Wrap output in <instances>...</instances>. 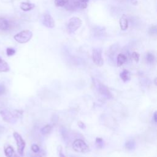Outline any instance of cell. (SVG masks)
<instances>
[{
  "instance_id": "obj_30",
  "label": "cell",
  "mask_w": 157,
  "mask_h": 157,
  "mask_svg": "<svg viewBox=\"0 0 157 157\" xmlns=\"http://www.w3.org/2000/svg\"><path fill=\"white\" fill-rule=\"evenodd\" d=\"M156 115H157V112H155V113H154V114H153V120H154V121H155V123L157 122Z\"/></svg>"
},
{
  "instance_id": "obj_6",
  "label": "cell",
  "mask_w": 157,
  "mask_h": 157,
  "mask_svg": "<svg viewBox=\"0 0 157 157\" xmlns=\"http://www.w3.org/2000/svg\"><path fill=\"white\" fill-rule=\"evenodd\" d=\"M92 59L93 63L98 66H102L104 63L102 58V50L100 48H94L92 52Z\"/></svg>"
},
{
  "instance_id": "obj_28",
  "label": "cell",
  "mask_w": 157,
  "mask_h": 157,
  "mask_svg": "<svg viewBox=\"0 0 157 157\" xmlns=\"http://www.w3.org/2000/svg\"><path fill=\"white\" fill-rule=\"evenodd\" d=\"M77 124H78V127H79V128H80L81 129H85V128H86V126H85V124L82 121H78Z\"/></svg>"
},
{
  "instance_id": "obj_11",
  "label": "cell",
  "mask_w": 157,
  "mask_h": 157,
  "mask_svg": "<svg viewBox=\"0 0 157 157\" xmlns=\"http://www.w3.org/2000/svg\"><path fill=\"white\" fill-rule=\"evenodd\" d=\"M119 23H120V26L121 30L125 31L128 29V18L126 17V15H123L121 18H120L119 20Z\"/></svg>"
},
{
  "instance_id": "obj_33",
  "label": "cell",
  "mask_w": 157,
  "mask_h": 157,
  "mask_svg": "<svg viewBox=\"0 0 157 157\" xmlns=\"http://www.w3.org/2000/svg\"><path fill=\"white\" fill-rule=\"evenodd\" d=\"M83 2H88V0H82Z\"/></svg>"
},
{
  "instance_id": "obj_29",
  "label": "cell",
  "mask_w": 157,
  "mask_h": 157,
  "mask_svg": "<svg viewBox=\"0 0 157 157\" xmlns=\"http://www.w3.org/2000/svg\"><path fill=\"white\" fill-rule=\"evenodd\" d=\"M59 148H60V149L59 150V157H65V156L64 155V154L62 152V148H61V146H59Z\"/></svg>"
},
{
  "instance_id": "obj_22",
  "label": "cell",
  "mask_w": 157,
  "mask_h": 157,
  "mask_svg": "<svg viewBox=\"0 0 157 157\" xmlns=\"http://www.w3.org/2000/svg\"><path fill=\"white\" fill-rule=\"evenodd\" d=\"M149 34L150 36H151L152 37H153L154 36L156 37V28L155 26H151L149 29Z\"/></svg>"
},
{
  "instance_id": "obj_13",
  "label": "cell",
  "mask_w": 157,
  "mask_h": 157,
  "mask_svg": "<svg viewBox=\"0 0 157 157\" xmlns=\"http://www.w3.org/2000/svg\"><path fill=\"white\" fill-rule=\"evenodd\" d=\"M120 77L121 79L124 82H126L131 80V75L129 71L126 69H124L120 74Z\"/></svg>"
},
{
  "instance_id": "obj_19",
  "label": "cell",
  "mask_w": 157,
  "mask_h": 157,
  "mask_svg": "<svg viewBox=\"0 0 157 157\" xmlns=\"http://www.w3.org/2000/svg\"><path fill=\"white\" fill-rule=\"evenodd\" d=\"M145 59L148 64H153L155 62V57L153 53H147L145 56Z\"/></svg>"
},
{
  "instance_id": "obj_27",
  "label": "cell",
  "mask_w": 157,
  "mask_h": 157,
  "mask_svg": "<svg viewBox=\"0 0 157 157\" xmlns=\"http://www.w3.org/2000/svg\"><path fill=\"white\" fill-rule=\"evenodd\" d=\"M32 157H45V153H44V151H42L39 153L38 152V153H36V154L33 155Z\"/></svg>"
},
{
  "instance_id": "obj_10",
  "label": "cell",
  "mask_w": 157,
  "mask_h": 157,
  "mask_svg": "<svg viewBox=\"0 0 157 157\" xmlns=\"http://www.w3.org/2000/svg\"><path fill=\"white\" fill-rule=\"evenodd\" d=\"M4 151L6 157H19L15 153L13 148L9 145H7V146L4 147Z\"/></svg>"
},
{
  "instance_id": "obj_16",
  "label": "cell",
  "mask_w": 157,
  "mask_h": 157,
  "mask_svg": "<svg viewBox=\"0 0 157 157\" xmlns=\"http://www.w3.org/2000/svg\"><path fill=\"white\" fill-rule=\"evenodd\" d=\"M127 60L126 56L123 54V53H120L117 56V63L118 66H121L123 65L124 63H126Z\"/></svg>"
},
{
  "instance_id": "obj_1",
  "label": "cell",
  "mask_w": 157,
  "mask_h": 157,
  "mask_svg": "<svg viewBox=\"0 0 157 157\" xmlns=\"http://www.w3.org/2000/svg\"><path fill=\"white\" fill-rule=\"evenodd\" d=\"M33 33L29 30H23L17 34L13 37L14 39L18 43L25 44L28 42L32 37Z\"/></svg>"
},
{
  "instance_id": "obj_12",
  "label": "cell",
  "mask_w": 157,
  "mask_h": 157,
  "mask_svg": "<svg viewBox=\"0 0 157 157\" xmlns=\"http://www.w3.org/2000/svg\"><path fill=\"white\" fill-rule=\"evenodd\" d=\"M10 71L7 63L0 57V72H7Z\"/></svg>"
},
{
  "instance_id": "obj_21",
  "label": "cell",
  "mask_w": 157,
  "mask_h": 157,
  "mask_svg": "<svg viewBox=\"0 0 157 157\" xmlns=\"http://www.w3.org/2000/svg\"><path fill=\"white\" fill-rule=\"evenodd\" d=\"M103 144H104V142H103V140L102 138L97 137L96 139V145L97 148H101L103 147Z\"/></svg>"
},
{
  "instance_id": "obj_15",
  "label": "cell",
  "mask_w": 157,
  "mask_h": 157,
  "mask_svg": "<svg viewBox=\"0 0 157 157\" xmlns=\"http://www.w3.org/2000/svg\"><path fill=\"white\" fill-rule=\"evenodd\" d=\"M9 28V23L7 20L4 18L0 17V29L6 31Z\"/></svg>"
},
{
  "instance_id": "obj_32",
  "label": "cell",
  "mask_w": 157,
  "mask_h": 157,
  "mask_svg": "<svg viewBox=\"0 0 157 157\" xmlns=\"http://www.w3.org/2000/svg\"><path fill=\"white\" fill-rule=\"evenodd\" d=\"M154 81H155V85H156V78H155V80H154Z\"/></svg>"
},
{
  "instance_id": "obj_20",
  "label": "cell",
  "mask_w": 157,
  "mask_h": 157,
  "mask_svg": "<svg viewBox=\"0 0 157 157\" xmlns=\"http://www.w3.org/2000/svg\"><path fill=\"white\" fill-rule=\"evenodd\" d=\"M68 0H55V4L57 7H63L66 5Z\"/></svg>"
},
{
  "instance_id": "obj_25",
  "label": "cell",
  "mask_w": 157,
  "mask_h": 157,
  "mask_svg": "<svg viewBox=\"0 0 157 157\" xmlns=\"http://www.w3.org/2000/svg\"><path fill=\"white\" fill-rule=\"evenodd\" d=\"M31 150H32L34 153H38V152H39V151H40V148H39V147L37 145H36V144H33V145H32L31 147Z\"/></svg>"
},
{
  "instance_id": "obj_4",
  "label": "cell",
  "mask_w": 157,
  "mask_h": 157,
  "mask_svg": "<svg viewBox=\"0 0 157 157\" xmlns=\"http://www.w3.org/2000/svg\"><path fill=\"white\" fill-rule=\"evenodd\" d=\"M72 148L74 151L79 153H86L89 150L87 144L81 139H77L74 141Z\"/></svg>"
},
{
  "instance_id": "obj_31",
  "label": "cell",
  "mask_w": 157,
  "mask_h": 157,
  "mask_svg": "<svg viewBox=\"0 0 157 157\" xmlns=\"http://www.w3.org/2000/svg\"><path fill=\"white\" fill-rule=\"evenodd\" d=\"M3 129H4V127H2V126H1V125H0V134L2 132Z\"/></svg>"
},
{
  "instance_id": "obj_9",
  "label": "cell",
  "mask_w": 157,
  "mask_h": 157,
  "mask_svg": "<svg viewBox=\"0 0 157 157\" xmlns=\"http://www.w3.org/2000/svg\"><path fill=\"white\" fill-rule=\"evenodd\" d=\"M66 9L69 10H75L80 8V4L78 0H68L67 2L64 6Z\"/></svg>"
},
{
  "instance_id": "obj_26",
  "label": "cell",
  "mask_w": 157,
  "mask_h": 157,
  "mask_svg": "<svg viewBox=\"0 0 157 157\" xmlns=\"http://www.w3.org/2000/svg\"><path fill=\"white\" fill-rule=\"evenodd\" d=\"M6 88L5 85L2 83L0 84V96L4 94V93H6Z\"/></svg>"
},
{
  "instance_id": "obj_24",
  "label": "cell",
  "mask_w": 157,
  "mask_h": 157,
  "mask_svg": "<svg viewBox=\"0 0 157 157\" xmlns=\"http://www.w3.org/2000/svg\"><path fill=\"white\" fill-rule=\"evenodd\" d=\"M132 58L136 62L138 63L139 61V58H140V55L136 52H134L132 53Z\"/></svg>"
},
{
  "instance_id": "obj_3",
  "label": "cell",
  "mask_w": 157,
  "mask_h": 157,
  "mask_svg": "<svg viewBox=\"0 0 157 157\" xmlns=\"http://www.w3.org/2000/svg\"><path fill=\"white\" fill-rule=\"evenodd\" d=\"M0 114L4 121L10 124L15 123L18 118L14 111L12 112L8 110L3 109L0 111Z\"/></svg>"
},
{
  "instance_id": "obj_23",
  "label": "cell",
  "mask_w": 157,
  "mask_h": 157,
  "mask_svg": "<svg viewBox=\"0 0 157 157\" xmlns=\"http://www.w3.org/2000/svg\"><path fill=\"white\" fill-rule=\"evenodd\" d=\"M15 52H16L15 50L13 48L9 47V48H7V49H6V53H7V55L8 56H13V55H15Z\"/></svg>"
},
{
  "instance_id": "obj_14",
  "label": "cell",
  "mask_w": 157,
  "mask_h": 157,
  "mask_svg": "<svg viewBox=\"0 0 157 157\" xmlns=\"http://www.w3.org/2000/svg\"><path fill=\"white\" fill-rule=\"evenodd\" d=\"M35 7L34 4L27 2H23L20 4V9L23 11H29L34 9Z\"/></svg>"
},
{
  "instance_id": "obj_5",
  "label": "cell",
  "mask_w": 157,
  "mask_h": 157,
  "mask_svg": "<svg viewBox=\"0 0 157 157\" xmlns=\"http://www.w3.org/2000/svg\"><path fill=\"white\" fill-rule=\"evenodd\" d=\"M13 136L15 140L16 144H17V151L18 153L20 156H23L24 153V150L25 148L26 143L21 135L18 133L17 132H13Z\"/></svg>"
},
{
  "instance_id": "obj_2",
  "label": "cell",
  "mask_w": 157,
  "mask_h": 157,
  "mask_svg": "<svg viewBox=\"0 0 157 157\" xmlns=\"http://www.w3.org/2000/svg\"><path fill=\"white\" fill-rule=\"evenodd\" d=\"M82 20L78 17H72L67 25V29L69 33H74L82 25Z\"/></svg>"
},
{
  "instance_id": "obj_18",
  "label": "cell",
  "mask_w": 157,
  "mask_h": 157,
  "mask_svg": "<svg viewBox=\"0 0 157 157\" xmlns=\"http://www.w3.org/2000/svg\"><path fill=\"white\" fill-rule=\"evenodd\" d=\"M52 129V126L50 124H46L44 127H42L40 129V132L43 135H46L49 134Z\"/></svg>"
},
{
  "instance_id": "obj_7",
  "label": "cell",
  "mask_w": 157,
  "mask_h": 157,
  "mask_svg": "<svg viewBox=\"0 0 157 157\" xmlns=\"http://www.w3.org/2000/svg\"><path fill=\"white\" fill-rule=\"evenodd\" d=\"M42 21L43 25L48 28H53L55 26V21L50 14H44Z\"/></svg>"
},
{
  "instance_id": "obj_8",
  "label": "cell",
  "mask_w": 157,
  "mask_h": 157,
  "mask_svg": "<svg viewBox=\"0 0 157 157\" xmlns=\"http://www.w3.org/2000/svg\"><path fill=\"white\" fill-rule=\"evenodd\" d=\"M98 91L102 96L107 99H110L112 98V94L108 88L102 83L98 84Z\"/></svg>"
},
{
  "instance_id": "obj_17",
  "label": "cell",
  "mask_w": 157,
  "mask_h": 157,
  "mask_svg": "<svg viewBox=\"0 0 157 157\" xmlns=\"http://www.w3.org/2000/svg\"><path fill=\"white\" fill-rule=\"evenodd\" d=\"M124 147L127 150H133L136 148V142L133 140H127L125 143Z\"/></svg>"
}]
</instances>
